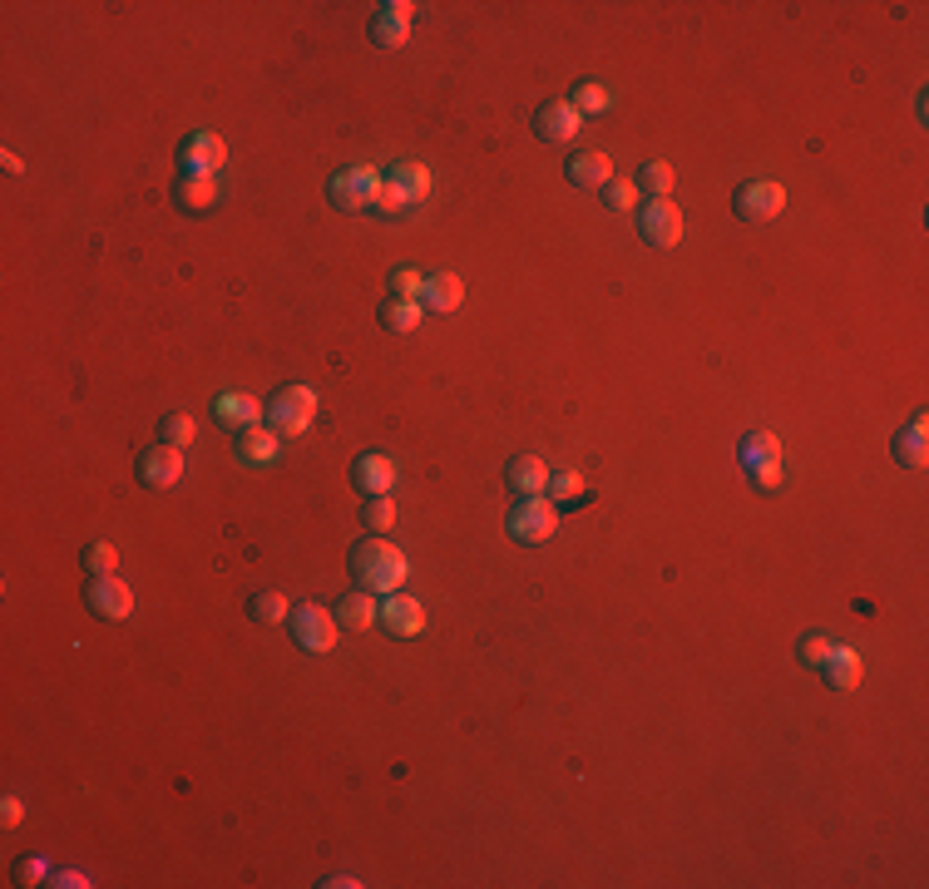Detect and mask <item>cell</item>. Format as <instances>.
I'll return each instance as SVG.
<instances>
[{
	"label": "cell",
	"mask_w": 929,
	"mask_h": 889,
	"mask_svg": "<svg viewBox=\"0 0 929 889\" xmlns=\"http://www.w3.org/2000/svg\"><path fill=\"white\" fill-rule=\"evenodd\" d=\"M352 573H356V589L386 598V593H401V583L411 579V564L395 544H386V534H371L366 544L352 548Z\"/></svg>",
	"instance_id": "obj_1"
},
{
	"label": "cell",
	"mask_w": 929,
	"mask_h": 889,
	"mask_svg": "<svg viewBox=\"0 0 929 889\" xmlns=\"http://www.w3.org/2000/svg\"><path fill=\"white\" fill-rule=\"evenodd\" d=\"M430 198V169L426 163H395L381 183V198H376V213L386 218H406L411 208H420Z\"/></svg>",
	"instance_id": "obj_2"
},
{
	"label": "cell",
	"mask_w": 929,
	"mask_h": 889,
	"mask_svg": "<svg viewBox=\"0 0 929 889\" xmlns=\"http://www.w3.org/2000/svg\"><path fill=\"white\" fill-rule=\"evenodd\" d=\"M381 173L371 169V163H352V169H337L327 183V198L342 213H371L376 198H381Z\"/></svg>",
	"instance_id": "obj_3"
},
{
	"label": "cell",
	"mask_w": 929,
	"mask_h": 889,
	"mask_svg": "<svg viewBox=\"0 0 929 889\" xmlns=\"http://www.w3.org/2000/svg\"><path fill=\"white\" fill-rule=\"evenodd\" d=\"M311 420H317V391L311 386H282L268 396V425L278 430L282 440L307 435Z\"/></svg>",
	"instance_id": "obj_4"
},
{
	"label": "cell",
	"mask_w": 929,
	"mask_h": 889,
	"mask_svg": "<svg viewBox=\"0 0 929 889\" xmlns=\"http://www.w3.org/2000/svg\"><path fill=\"white\" fill-rule=\"evenodd\" d=\"M504 529H510L519 544H549V539L559 534V509H554V499H545V494H524V499L510 509Z\"/></svg>",
	"instance_id": "obj_5"
},
{
	"label": "cell",
	"mask_w": 929,
	"mask_h": 889,
	"mask_svg": "<svg viewBox=\"0 0 929 889\" xmlns=\"http://www.w3.org/2000/svg\"><path fill=\"white\" fill-rule=\"evenodd\" d=\"M288 622H292V638H297L302 653H331L337 647V628H342L337 613L317 608V603H302V608L288 613Z\"/></svg>",
	"instance_id": "obj_6"
},
{
	"label": "cell",
	"mask_w": 929,
	"mask_h": 889,
	"mask_svg": "<svg viewBox=\"0 0 929 889\" xmlns=\"http://www.w3.org/2000/svg\"><path fill=\"white\" fill-rule=\"evenodd\" d=\"M638 233L652 247H677L683 243V213L673 208V198H648L638 208Z\"/></svg>",
	"instance_id": "obj_7"
},
{
	"label": "cell",
	"mask_w": 929,
	"mask_h": 889,
	"mask_svg": "<svg viewBox=\"0 0 929 889\" xmlns=\"http://www.w3.org/2000/svg\"><path fill=\"white\" fill-rule=\"evenodd\" d=\"M732 208H737V218H747V223H771V218L786 208V188L771 183V178H751L737 188Z\"/></svg>",
	"instance_id": "obj_8"
},
{
	"label": "cell",
	"mask_w": 929,
	"mask_h": 889,
	"mask_svg": "<svg viewBox=\"0 0 929 889\" xmlns=\"http://www.w3.org/2000/svg\"><path fill=\"white\" fill-rule=\"evenodd\" d=\"M85 603H89V613H95V618L119 622V618H129V613H134V589H129L124 579H114V573H105V579H89Z\"/></svg>",
	"instance_id": "obj_9"
},
{
	"label": "cell",
	"mask_w": 929,
	"mask_h": 889,
	"mask_svg": "<svg viewBox=\"0 0 929 889\" xmlns=\"http://www.w3.org/2000/svg\"><path fill=\"white\" fill-rule=\"evenodd\" d=\"M179 163H183V173H208V178H218V169L228 163V144L218 134L198 129L179 144Z\"/></svg>",
	"instance_id": "obj_10"
},
{
	"label": "cell",
	"mask_w": 929,
	"mask_h": 889,
	"mask_svg": "<svg viewBox=\"0 0 929 889\" xmlns=\"http://www.w3.org/2000/svg\"><path fill=\"white\" fill-rule=\"evenodd\" d=\"M578 129H584V119L574 114V104H569V99H545V104H539L535 134H539L545 144H569Z\"/></svg>",
	"instance_id": "obj_11"
},
{
	"label": "cell",
	"mask_w": 929,
	"mask_h": 889,
	"mask_svg": "<svg viewBox=\"0 0 929 889\" xmlns=\"http://www.w3.org/2000/svg\"><path fill=\"white\" fill-rule=\"evenodd\" d=\"M179 474H183V450L163 445V440L139 455V480L149 484V490H169V484H179Z\"/></svg>",
	"instance_id": "obj_12"
},
{
	"label": "cell",
	"mask_w": 929,
	"mask_h": 889,
	"mask_svg": "<svg viewBox=\"0 0 929 889\" xmlns=\"http://www.w3.org/2000/svg\"><path fill=\"white\" fill-rule=\"evenodd\" d=\"M381 622H386V632H395V638H416V632L426 628V603L411 598V593H386Z\"/></svg>",
	"instance_id": "obj_13"
},
{
	"label": "cell",
	"mask_w": 929,
	"mask_h": 889,
	"mask_svg": "<svg viewBox=\"0 0 929 889\" xmlns=\"http://www.w3.org/2000/svg\"><path fill=\"white\" fill-rule=\"evenodd\" d=\"M213 416L223 420V425H233V430H247V425H262V420H268V406L253 400V396H243V391H223V396L213 400Z\"/></svg>",
	"instance_id": "obj_14"
},
{
	"label": "cell",
	"mask_w": 929,
	"mask_h": 889,
	"mask_svg": "<svg viewBox=\"0 0 929 889\" xmlns=\"http://www.w3.org/2000/svg\"><path fill=\"white\" fill-rule=\"evenodd\" d=\"M173 198H179L183 213L204 218V213H213V203H218V178H208V173H183Z\"/></svg>",
	"instance_id": "obj_15"
},
{
	"label": "cell",
	"mask_w": 929,
	"mask_h": 889,
	"mask_svg": "<svg viewBox=\"0 0 929 889\" xmlns=\"http://www.w3.org/2000/svg\"><path fill=\"white\" fill-rule=\"evenodd\" d=\"M352 484L371 499V494H391L395 484V460H386V455H362V460L352 465Z\"/></svg>",
	"instance_id": "obj_16"
},
{
	"label": "cell",
	"mask_w": 929,
	"mask_h": 889,
	"mask_svg": "<svg viewBox=\"0 0 929 889\" xmlns=\"http://www.w3.org/2000/svg\"><path fill=\"white\" fill-rule=\"evenodd\" d=\"M460 301H465V282H460L455 272H430L426 287H420V307L440 311V317H445V311H455Z\"/></svg>",
	"instance_id": "obj_17"
},
{
	"label": "cell",
	"mask_w": 929,
	"mask_h": 889,
	"mask_svg": "<svg viewBox=\"0 0 929 889\" xmlns=\"http://www.w3.org/2000/svg\"><path fill=\"white\" fill-rule=\"evenodd\" d=\"M237 455H243V465H272L282 455V435L272 425H247L237 435Z\"/></svg>",
	"instance_id": "obj_18"
},
{
	"label": "cell",
	"mask_w": 929,
	"mask_h": 889,
	"mask_svg": "<svg viewBox=\"0 0 929 889\" xmlns=\"http://www.w3.org/2000/svg\"><path fill=\"white\" fill-rule=\"evenodd\" d=\"M549 465L539 460V455H514L510 460V470H504V484L510 490H519V494H545L549 490Z\"/></svg>",
	"instance_id": "obj_19"
},
{
	"label": "cell",
	"mask_w": 929,
	"mask_h": 889,
	"mask_svg": "<svg viewBox=\"0 0 929 889\" xmlns=\"http://www.w3.org/2000/svg\"><path fill=\"white\" fill-rule=\"evenodd\" d=\"M895 460L905 465V470H925V460H929V420L925 416H915L895 435Z\"/></svg>",
	"instance_id": "obj_20"
},
{
	"label": "cell",
	"mask_w": 929,
	"mask_h": 889,
	"mask_svg": "<svg viewBox=\"0 0 929 889\" xmlns=\"http://www.w3.org/2000/svg\"><path fill=\"white\" fill-rule=\"evenodd\" d=\"M337 622H342L346 632H366V628H376V622H381V603H376V593H366V589L346 593L342 608H337Z\"/></svg>",
	"instance_id": "obj_21"
},
{
	"label": "cell",
	"mask_w": 929,
	"mask_h": 889,
	"mask_svg": "<svg viewBox=\"0 0 929 889\" xmlns=\"http://www.w3.org/2000/svg\"><path fill=\"white\" fill-rule=\"evenodd\" d=\"M609 178H613L609 153L588 149V153H574V159H569V183H578V188H603Z\"/></svg>",
	"instance_id": "obj_22"
},
{
	"label": "cell",
	"mask_w": 929,
	"mask_h": 889,
	"mask_svg": "<svg viewBox=\"0 0 929 889\" xmlns=\"http://www.w3.org/2000/svg\"><path fill=\"white\" fill-rule=\"evenodd\" d=\"M860 672H866V663H860V653H855V647H841V643H835L831 663L821 667V677L835 687V692H851V687H860Z\"/></svg>",
	"instance_id": "obj_23"
},
{
	"label": "cell",
	"mask_w": 929,
	"mask_h": 889,
	"mask_svg": "<svg viewBox=\"0 0 929 889\" xmlns=\"http://www.w3.org/2000/svg\"><path fill=\"white\" fill-rule=\"evenodd\" d=\"M371 40L381 45V50H401V45L411 40V21L391 11V0H386V5H376V15H371Z\"/></svg>",
	"instance_id": "obj_24"
},
{
	"label": "cell",
	"mask_w": 929,
	"mask_h": 889,
	"mask_svg": "<svg viewBox=\"0 0 929 889\" xmlns=\"http://www.w3.org/2000/svg\"><path fill=\"white\" fill-rule=\"evenodd\" d=\"M420 317H426V307H420V301H406V297H386L381 301V326H391L395 336L416 332Z\"/></svg>",
	"instance_id": "obj_25"
},
{
	"label": "cell",
	"mask_w": 929,
	"mask_h": 889,
	"mask_svg": "<svg viewBox=\"0 0 929 889\" xmlns=\"http://www.w3.org/2000/svg\"><path fill=\"white\" fill-rule=\"evenodd\" d=\"M549 499H554V509H569V504H588L594 499V490H588L584 480H578L574 470H559V474H549Z\"/></svg>",
	"instance_id": "obj_26"
},
{
	"label": "cell",
	"mask_w": 929,
	"mask_h": 889,
	"mask_svg": "<svg viewBox=\"0 0 929 889\" xmlns=\"http://www.w3.org/2000/svg\"><path fill=\"white\" fill-rule=\"evenodd\" d=\"M569 104H574L578 119H594V114H609L613 95L603 85H594V79H584V85H574V99H569Z\"/></svg>",
	"instance_id": "obj_27"
},
{
	"label": "cell",
	"mask_w": 929,
	"mask_h": 889,
	"mask_svg": "<svg viewBox=\"0 0 929 889\" xmlns=\"http://www.w3.org/2000/svg\"><path fill=\"white\" fill-rule=\"evenodd\" d=\"M777 455H781V440L767 435V430H757V435H747V440L737 445L742 470H751V465H761V460H777Z\"/></svg>",
	"instance_id": "obj_28"
},
{
	"label": "cell",
	"mask_w": 929,
	"mask_h": 889,
	"mask_svg": "<svg viewBox=\"0 0 929 889\" xmlns=\"http://www.w3.org/2000/svg\"><path fill=\"white\" fill-rule=\"evenodd\" d=\"M193 435H198V425H193V416H183V410H173V416L159 420V440L163 445H173V450L193 445Z\"/></svg>",
	"instance_id": "obj_29"
},
{
	"label": "cell",
	"mask_w": 929,
	"mask_h": 889,
	"mask_svg": "<svg viewBox=\"0 0 929 889\" xmlns=\"http://www.w3.org/2000/svg\"><path fill=\"white\" fill-rule=\"evenodd\" d=\"M633 183H638V194H648V198H668L673 194V169H668V163H643V173Z\"/></svg>",
	"instance_id": "obj_30"
},
{
	"label": "cell",
	"mask_w": 929,
	"mask_h": 889,
	"mask_svg": "<svg viewBox=\"0 0 929 889\" xmlns=\"http://www.w3.org/2000/svg\"><path fill=\"white\" fill-rule=\"evenodd\" d=\"M362 524L371 529V534H386V529L395 524V499H391V494H371V499H366Z\"/></svg>",
	"instance_id": "obj_31"
},
{
	"label": "cell",
	"mask_w": 929,
	"mask_h": 889,
	"mask_svg": "<svg viewBox=\"0 0 929 889\" xmlns=\"http://www.w3.org/2000/svg\"><path fill=\"white\" fill-rule=\"evenodd\" d=\"M747 474H751V484H757L761 494H777V490H786V460H781V455H777V460H761V465H751Z\"/></svg>",
	"instance_id": "obj_32"
},
{
	"label": "cell",
	"mask_w": 929,
	"mask_h": 889,
	"mask_svg": "<svg viewBox=\"0 0 929 889\" xmlns=\"http://www.w3.org/2000/svg\"><path fill=\"white\" fill-rule=\"evenodd\" d=\"M638 198L643 194H638V183H633V178H609V183H603V203H609L613 213H628V208H638Z\"/></svg>",
	"instance_id": "obj_33"
},
{
	"label": "cell",
	"mask_w": 929,
	"mask_h": 889,
	"mask_svg": "<svg viewBox=\"0 0 929 889\" xmlns=\"http://www.w3.org/2000/svg\"><path fill=\"white\" fill-rule=\"evenodd\" d=\"M247 613H253L257 622H268V628H272V622H282L292 608H288V598H282V593H253V603H247Z\"/></svg>",
	"instance_id": "obj_34"
},
{
	"label": "cell",
	"mask_w": 929,
	"mask_h": 889,
	"mask_svg": "<svg viewBox=\"0 0 929 889\" xmlns=\"http://www.w3.org/2000/svg\"><path fill=\"white\" fill-rule=\"evenodd\" d=\"M831 653H835V643L826 638V632H806L802 638V663L811 667V672H821V667L831 663Z\"/></svg>",
	"instance_id": "obj_35"
},
{
	"label": "cell",
	"mask_w": 929,
	"mask_h": 889,
	"mask_svg": "<svg viewBox=\"0 0 929 889\" xmlns=\"http://www.w3.org/2000/svg\"><path fill=\"white\" fill-rule=\"evenodd\" d=\"M80 564H85L89 573H95V579H105V573H114V568H119V548L99 539V544H89V548H85V558H80Z\"/></svg>",
	"instance_id": "obj_36"
},
{
	"label": "cell",
	"mask_w": 929,
	"mask_h": 889,
	"mask_svg": "<svg viewBox=\"0 0 929 889\" xmlns=\"http://www.w3.org/2000/svg\"><path fill=\"white\" fill-rule=\"evenodd\" d=\"M420 287H426V277H420L416 268H395V272H391V297L420 301Z\"/></svg>",
	"instance_id": "obj_37"
},
{
	"label": "cell",
	"mask_w": 929,
	"mask_h": 889,
	"mask_svg": "<svg viewBox=\"0 0 929 889\" xmlns=\"http://www.w3.org/2000/svg\"><path fill=\"white\" fill-rule=\"evenodd\" d=\"M21 820H25V801H21V795H5V805H0V825H5V830H15Z\"/></svg>",
	"instance_id": "obj_38"
},
{
	"label": "cell",
	"mask_w": 929,
	"mask_h": 889,
	"mask_svg": "<svg viewBox=\"0 0 929 889\" xmlns=\"http://www.w3.org/2000/svg\"><path fill=\"white\" fill-rule=\"evenodd\" d=\"M15 875H21V885H40V875H45V860H21V865H15Z\"/></svg>",
	"instance_id": "obj_39"
},
{
	"label": "cell",
	"mask_w": 929,
	"mask_h": 889,
	"mask_svg": "<svg viewBox=\"0 0 929 889\" xmlns=\"http://www.w3.org/2000/svg\"><path fill=\"white\" fill-rule=\"evenodd\" d=\"M54 885H60V889H70V885H75V889H89V879L75 875V869H64V875H54Z\"/></svg>",
	"instance_id": "obj_40"
}]
</instances>
